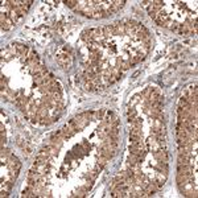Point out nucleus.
Returning a JSON list of instances; mask_svg holds the SVG:
<instances>
[{"instance_id": "1", "label": "nucleus", "mask_w": 198, "mask_h": 198, "mask_svg": "<svg viewBox=\"0 0 198 198\" xmlns=\"http://www.w3.org/2000/svg\"><path fill=\"white\" fill-rule=\"evenodd\" d=\"M57 62H58V65L61 66V68L69 69L70 66H71V57H70L68 53L62 52L57 56Z\"/></svg>"}, {"instance_id": "2", "label": "nucleus", "mask_w": 198, "mask_h": 198, "mask_svg": "<svg viewBox=\"0 0 198 198\" xmlns=\"http://www.w3.org/2000/svg\"><path fill=\"white\" fill-rule=\"evenodd\" d=\"M153 157H155L157 161H164V162H167V161H168L167 149H165V148H159V149H156V151H153Z\"/></svg>"}, {"instance_id": "3", "label": "nucleus", "mask_w": 198, "mask_h": 198, "mask_svg": "<svg viewBox=\"0 0 198 198\" xmlns=\"http://www.w3.org/2000/svg\"><path fill=\"white\" fill-rule=\"evenodd\" d=\"M61 135H62V137H63V140H66V139H70V137H71L73 135H74V133H77L74 130L73 128H70V127L68 126V124H66V126H63L61 130Z\"/></svg>"}, {"instance_id": "4", "label": "nucleus", "mask_w": 198, "mask_h": 198, "mask_svg": "<svg viewBox=\"0 0 198 198\" xmlns=\"http://www.w3.org/2000/svg\"><path fill=\"white\" fill-rule=\"evenodd\" d=\"M92 36H94V28L92 29H86L82 32V34H81V38L85 41L86 44L87 42H90V41H94L92 40Z\"/></svg>"}, {"instance_id": "5", "label": "nucleus", "mask_w": 198, "mask_h": 198, "mask_svg": "<svg viewBox=\"0 0 198 198\" xmlns=\"http://www.w3.org/2000/svg\"><path fill=\"white\" fill-rule=\"evenodd\" d=\"M27 62L29 63V65L32 66V68H34V66H37V65H38V62H40V60H38V56H37V53H36V52H31V53H29V56H28V60H27Z\"/></svg>"}, {"instance_id": "6", "label": "nucleus", "mask_w": 198, "mask_h": 198, "mask_svg": "<svg viewBox=\"0 0 198 198\" xmlns=\"http://www.w3.org/2000/svg\"><path fill=\"white\" fill-rule=\"evenodd\" d=\"M50 159L46 157V156H41V155H37L36 159H34V162L33 165L34 167H40V165H44V164H48Z\"/></svg>"}, {"instance_id": "7", "label": "nucleus", "mask_w": 198, "mask_h": 198, "mask_svg": "<svg viewBox=\"0 0 198 198\" xmlns=\"http://www.w3.org/2000/svg\"><path fill=\"white\" fill-rule=\"evenodd\" d=\"M124 4H126L124 0H114V1L111 3V11H112V13H116L120 8H123Z\"/></svg>"}, {"instance_id": "8", "label": "nucleus", "mask_w": 198, "mask_h": 198, "mask_svg": "<svg viewBox=\"0 0 198 198\" xmlns=\"http://www.w3.org/2000/svg\"><path fill=\"white\" fill-rule=\"evenodd\" d=\"M0 25H1V29H3V31H9V29H11V28L15 25V23L11 20V19H9V16H8L7 20L0 21Z\"/></svg>"}, {"instance_id": "9", "label": "nucleus", "mask_w": 198, "mask_h": 198, "mask_svg": "<svg viewBox=\"0 0 198 198\" xmlns=\"http://www.w3.org/2000/svg\"><path fill=\"white\" fill-rule=\"evenodd\" d=\"M156 168H157L159 172H161V173H164V174H168V172H169L168 164H167V162H164V161H159L157 165H156Z\"/></svg>"}, {"instance_id": "10", "label": "nucleus", "mask_w": 198, "mask_h": 198, "mask_svg": "<svg viewBox=\"0 0 198 198\" xmlns=\"http://www.w3.org/2000/svg\"><path fill=\"white\" fill-rule=\"evenodd\" d=\"M98 174H99V172H97L94 169V170H91L90 173H89L87 176H86V178H87V181H89V184H92L95 180H97V177H98Z\"/></svg>"}, {"instance_id": "11", "label": "nucleus", "mask_w": 198, "mask_h": 198, "mask_svg": "<svg viewBox=\"0 0 198 198\" xmlns=\"http://www.w3.org/2000/svg\"><path fill=\"white\" fill-rule=\"evenodd\" d=\"M130 136H133V137H143V131H141V128H137V127H132Z\"/></svg>"}, {"instance_id": "12", "label": "nucleus", "mask_w": 198, "mask_h": 198, "mask_svg": "<svg viewBox=\"0 0 198 198\" xmlns=\"http://www.w3.org/2000/svg\"><path fill=\"white\" fill-rule=\"evenodd\" d=\"M110 161L108 159H106V157H103V156H100V155H98V157H97V164L98 165H100L102 168H104L106 167V164Z\"/></svg>"}, {"instance_id": "13", "label": "nucleus", "mask_w": 198, "mask_h": 198, "mask_svg": "<svg viewBox=\"0 0 198 198\" xmlns=\"http://www.w3.org/2000/svg\"><path fill=\"white\" fill-rule=\"evenodd\" d=\"M141 123H143V120L140 119V118H135V119H132V120H130V124H131V127H137V128H141Z\"/></svg>"}, {"instance_id": "14", "label": "nucleus", "mask_w": 198, "mask_h": 198, "mask_svg": "<svg viewBox=\"0 0 198 198\" xmlns=\"http://www.w3.org/2000/svg\"><path fill=\"white\" fill-rule=\"evenodd\" d=\"M65 4L68 5L69 8H71V9H74V11H75L77 5H78V0H66Z\"/></svg>"}, {"instance_id": "15", "label": "nucleus", "mask_w": 198, "mask_h": 198, "mask_svg": "<svg viewBox=\"0 0 198 198\" xmlns=\"http://www.w3.org/2000/svg\"><path fill=\"white\" fill-rule=\"evenodd\" d=\"M127 115H128V120H132V119H135L136 118V110L133 107H131L128 108V111H127Z\"/></svg>"}, {"instance_id": "16", "label": "nucleus", "mask_w": 198, "mask_h": 198, "mask_svg": "<svg viewBox=\"0 0 198 198\" xmlns=\"http://www.w3.org/2000/svg\"><path fill=\"white\" fill-rule=\"evenodd\" d=\"M91 185H92V184H89V182L86 184V185H82V186L79 188V190H81V191H83V193L87 194L89 191H90V189H91Z\"/></svg>"}, {"instance_id": "17", "label": "nucleus", "mask_w": 198, "mask_h": 198, "mask_svg": "<svg viewBox=\"0 0 198 198\" xmlns=\"http://www.w3.org/2000/svg\"><path fill=\"white\" fill-rule=\"evenodd\" d=\"M21 4H23L24 7L28 9V8H29L32 4H33V1H32V0H21Z\"/></svg>"}, {"instance_id": "18", "label": "nucleus", "mask_w": 198, "mask_h": 198, "mask_svg": "<svg viewBox=\"0 0 198 198\" xmlns=\"http://www.w3.org/2000/svg\"><path fill=\"white\" fill-rule=\"evenodd\" d=\"M103 115H104V110H99V111H97V112H95V116H97L99 120L103 119Z\"/></svg>"}, {"instance_id": "19", "label": "nucleus", "mask_w": 198, "mask_h": 198, "mask_svg": "<svg viewBox=\"0 0 198 198\" xmlns=\"http://www.w3.org/2000/svg\"><path fill=\"white\" fill-rule=\"evenodd\" d=\"M139 102V95H135V97L132 98V102H131V106H135V104Z\"/></svg>"}, {"instance_id": "20", "label": "nucleus", "mask_w": 198, "mask_h": 198, "mask_svg": "<svg viewBox=\"0 0 198 198\" xmlns=\"http://www.w3.org/2000/svg\"><path fill=\"white\" fill-rule=\"evenodd\" d=\"M0 196H1L3 198H4V197H8V196H9V191H7V190H1V194H0Z\"/></svg>"}]
</instances>
